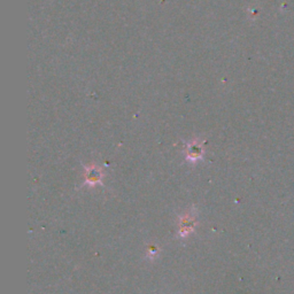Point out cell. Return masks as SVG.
<instances>
[{
	"label": "cell",
	"mask_w": 294,
	"mask_h": 294,
	"mask_svg": "<svg viewBox=\"0 0 294 294\" xmlns=\"http://www.w3.org/2000/svg\"><path fill=\"white\" fill-rule=\"evenodd\" d=\"M195 229V219L192 216H185L184 219L181 221V233L182 236H186V234L191 232Z\"/></svg>",
	"instance_id": "6da1fadb"
},
{
	"label": "cell",
	"mask_w": 294,
	"mask_h": 294,
	"mask_svg": "<svg viewBox=\"0 0 294 294\" xmlns=\"http://www.w3.org/2000/svg\"><path fill=\"white\" fill-rule=\"evenodd\" d=\"M88 182L91 183V184H95V183L100 181V174L97 170H92L88 172Z\"/></svg>",
	"instance_id": "7a4b0ae2"
}]
</instances>
